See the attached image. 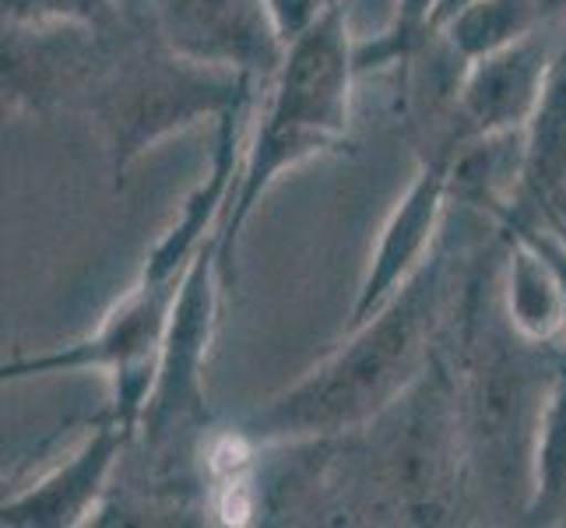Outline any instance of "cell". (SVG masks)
I'll list each match as a JSON object with an SVG mask.
<instances>
[{
  "instance_id": "obj_1",
  "label": "cell",
  "mask_w": 566,
  "mask_h": 528,
  "mask_svg": "<svg viewBox=\"0 0 566 528\" xmlns=\"http://www.w3.org/2000/svg\"><path fill=\"white\" fill-rule=\"evenodd\" d=\"M451 258L437 247L374 318L348 328L345 342L240 423L250 447L342 441L380 420L440 356L451 303Z\"/></svg>"
},
{
  "instance_id": "obj_2",
  "label": "cell",
  "mask_w": 566,
  "mask_h": 528,
  "mask_svg": "<svg viewBox=\"0 0 566 528\" xmlns=\"http://www.w3.org/2000/svg\"><path fill=\"white\" fill-rule=\"evenodd\" d=\"M258 89H264L258 77L193 64L169 50L142 0V11L120 4L113 22L99 25V56L77 103L99 131L113 187L120 190L145 152L169 134L258 100Z\"/></svg>"
},
{
  "instance_id": "obj_3",
  "label": "cell",
  "mask_w": 566,
  "mask_h": 528,
  "mask_svg": "<svg viewBox=\"0 0 566 528\" xmlns=\"http://www.w3.org/2000/svg\"><path fill=\"white\" fill-rule=\"evenodd\" d=\"M356 39L348 32V0L327 8L285 46V61L264 85L258 124L250 127L240 180L219 226V258L226 282L237 279V250L250 215L289 169L348 142L356 85Z\"/></svg>"
},
{
  "instance_id": "obj_4",
  "label": "cell",
  "mask_w": 566,
  "mask_h": 528,
  "mask_svg": "<svg viewBox=\"0 0 566 528\" xmlns=\"http://www.w3.org/2000/svg\"><path fill=\"white\" fill-rule=\"evenodd\" d=\"M226 286L219 237H211L193 258L177 310H172L169 335L163 345L159 374L138 423V437L151 476L166 483L184 479L198 458L205 434V366L208 349L219 324V292Z\"/></svg>"
},
{
  "instance_id": "obj_5",
  "label": "cell",
  "mask_w": 566,
  "mask_h": 528,
  "mask_svg": "<svg viewBox=\"0 0 566 528\" xmlns=\"http://www.w3.org/2000/svg\"><path fill=\"white\" fill-rule=\"evenodd\" d=\"M184 279L151 282L138 276L124 297L106 310L103 324L92 335L46 352H32V356H14L0 366V381L11 384L46 374H77V370L106 374L113 391L106 413L138 429L155 374H159L163 345L169 335V321L172 310H177Z\"/></svg>"
},
{
  "instance_id": "obj_6",
  "label": "cell",
  "mask_w": 566,
  "mask_h": 528,
  "mask_svg": "<svg viewBox=\"0 0 566 528\" xmlns=\"http://www.w3.org/2000/svg\"><path fill=\"white\" fill-rule=\"evenodd\" d=\"M163 43L193 64L268 85L285 61V39L268 0H145Z\"/></svg>"
},
{
  "instance_id": "obj_7",
  "label": "cell",
  "mask_w": 566,
  "mask_h": 528,
  "mask_svg": "<svg viewBox=\"0 0 566 528\" xmlns=\"http://www.w3.org/2000/svg\"><path fill=\"white\" fill-rule=\"evenodd\" d=\"M454 148L458 145L440 142L433 145V152H426L419 159L412 184L405 187L398 205L390 208L377 237V247L369 253L353 314H348V328H359L374 318L440 247L443 211H447V201H451Z\"/></svg>"
},
{
  "instance_id": "obj_8",
  "label": "cell",
  "mask_w": 566,
  "mask_h": 528,
  "mask_svg": "<svg viewBox=\"0 0 566 528\" xmlns=\"http://www.w3.org/2000/svg\"><path fill=\"white\" fill-rule=\"evenodd\" d=\"M556 35L559 25H542L517 43L464 64L454 85V121L443 142L461 145L528 127L542 100Z\"/></svg>"
},
{
  "instance_id": "obj_9",
  "label": "cell",
  "mask_w": 566,
  "mask_h": 528,
  "mask_svg": "<svg viewBox=\"0 0 566 528\" xmlns=\"http://www.w3.org/2000/svg\"><path fill=\"white\" fill-rule=\"evenodd\" d=\"M134 437H138V429L103 413L88 429V437L64 462H56L46 476H39L25 490H18L0 504V525L74 528L92 521V515L106 500L109 479Z\"/></svg>"
},
{
  "instance_id": "obj_10",
  "label": "cell",
  "mask_w": 566,
  "mask_h": 528,
  "mask_svg": "<svg viewBox=\"0 0 566 528\" xmlns=\"http://www.w3.org/2000/svg\"><path fill=\"white\" fill-rule=\"evenodd\" d=\"M95 56L99 29L92 25L4 22V106L43 113L56 103H77Z\"/></svg>"
},
{
  "instance_id": "obj_11",
  "label": "cell",
  "mask_w": 566,
  "mask_h": 528,
  "mask_svg": "<svg viewBox=\"0 0 566 528\" xmlns=\"http://www.w3.org/2000/svg\"><path fill=\"white\" fill-rule=\"evenodd\" d=\"M566 198V22L559 25L542 100L532 124L524 127V163L514 208L496 222H538L542 211Z\"/></svg>"
},
{
  "instance_id": "obj_12",
  "label": "cell",
  "mask_w": 566,
  "mask_h": 528,
  "mask_svg": "<svg viewBox=\"0 0 566 528\" xmlns=\"http://www.w3.org/2000/svg\"><path fill=\"white\" fill-rule=\"evenodd\" d=\"M503 237H506V282H503L506 324L528 345L559 342V335H566V292L556 261L524 229H511Z\"/></svg>"
},
{
  "instance_id": "obj_13",
  "label": "cell",
  "mask_w": 566,
  "mask_h": 528,
  "mask_svg": "<svg viewBox=\"0 0 566 528\" xmlns=\"http://www.w3.org/2000/svg\"><path fill=\"white\" fill-rule=\"evenodd\" d=\"M524 521L566 525V345L549 342V384L535 423Z\"/></svg>"
},
{
  "instance_id": "obj_14",
  "label": "cell",
  "mask_w": 566,
  "mask_h": 528,
  "mask_svg": "<svg viewBox=\"0 0 566 528\" xmlns=\"http://www.w3.org/2000/svg\"><path fill=\"white\" fill-rule=\"evenodd\" d=\"M535 29H542L535 0H475L440 29L437 39L464 68L479 61V56H490L517 43Z\"/></svg>"
},
{
  "instance_id": "obj_15",
  "label": "cell",
  "mask_w": 566,
  "mask_h": 528,
  "mask_svg": "<svg viewBox=\"0 0 566 528\" xmlns=\"http://www.w3.org/2000/svg\"><path fill=\"white\" fill-rule=\"evenodd\" d=\"M440 0H398L395 14L374 39L356 43V74H374L395 64H408L433 39V11Z\"/></svg>"
},
{
  "instance_id": "obj_16",
  "label": "cell",
  "mask_w": 566,
  "mask_h": 528,
  "mask_svg": "<svg viewBox=\"0 0 566 528\" xmlns=\"http://www.w3.org/2000/svg\"><path fill=\"white\" fill-rule=\"evenodd\" d=\"M124 0H0L4 22H29V25H92L99 29L113 22Z\"/></svg>"
},
{
  "instance_id": "obj_17",
  "label": "cell",
  "mask_w": 566,
  "mask_h": 528,
  "mask_svg": "<svg viewBox=\"0 0 566 528\" xmlns=\"http://www.w3.org/2000/svg\"><path fill=\"white\" fill-rule=\"evenodd\" d=\"M268 8H271V14H275L279 32L289 46L303 29L314 25V18L327 8V0H268Z\"/></svg>"
},
{
  "instance_id": "obj_18",
  "label": "cell",
  "mask_w": 566,
  "mask_h": 528,
  "mask_svg": "<svg viewBox=\"0 0 566 528\" xmlns=\"http://www.w3.org/2000/svg\"><path fill=\"white\" fill-rule=\"evenodd\" d=\"M468 4H475V0H440L437 11H433V39H437V32H440L447 22H451L454 14H461Z\"/></svg>"
},
{
  "instance_id": "obj_19",
  "label": "cell",
  "mask_w": 566,
  "mask_h": 528,
  "mask_svg": "<svg viewBox=\"0 0 566 528\" xmlns=\"http://www.w3.org/2000/svg\"><path fill=\"white\" fill-rule=\"evenodd\" d=\"M538 222H542V226H549V229L556 232V237H559V240L566 244V198H563V201H556V205H549V208H545Z\"/></svg>"
},
{
  "instance_id": "obj_20",
  "label": "cell",
  "mask_w": 566,
  "mask_h": 528,
  "mask_svg": "<svg viewBox=\"0 0 566 528\" xmlns=\"http://www.w3.org/2000/svg\"><path fill=\"white\" fill-rule=\"evenodd\" d=\"M542 14V25H563L566 22V0H535Z\"/></svg>"
}]
</instances>
